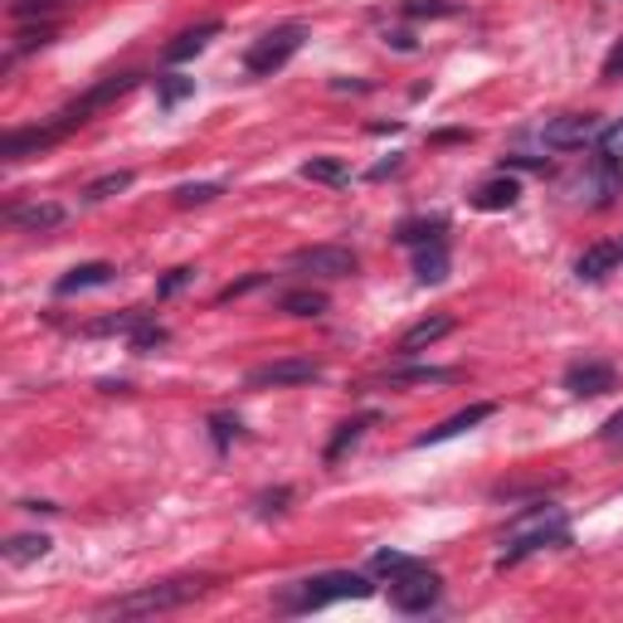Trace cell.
I'll return each mask as SVG.
<instances>
[{"label": "cell", "mask_w": 623, "mask_h": 623, "mask_svg": "<svg viewBox=\"0 0 623 623\" xmlns=\"http://www.w3.org/2000/svg\"><path fill=\"white\" fill-rule=\"evenodd\" d=\"M302 180H316V186H346L351 166L341 162V156H312V162H302Z\"/></svg>", "instance_id": "21"}, {"label": "cell", "mask_w": 623, "mask_h": 623, "mask_svg": "<svg viewBox=\"0 0 623 623\" xmlns=\"http://www.w3.org/2000/svg\"><path fill=\"white\" fill-rule=\"evenodd\" d=\"M604 79H609V83L623 79V44H614V54L604 59Z\"/></svg>", "instance_id": "37"}, {"label": "cell", "mask_w": 623, "mask_h": 623, "mask_svg": "<svg viewBox=\"0 0 623 623\" xmlns=\"http://www.w3.org/2000/svg\"><path fill=\"white\" fill-rule=\"evenodd\" d=\"M54 142H64V137H59L49 122H40V127H20V132H10V137L0 142V162H24V156H40Z\"/></svg>", "instance_id": "12"}, {"label": "cell", "mask_w": 623, "mask_h": 623, "mask_svg": "<svg viewBox=\"0 0 623 623\" xmlns=\"http://www.w3.org/2000/svg\"><path fill=\"white\" fill-rule=\"evenodd\" d=\"M142 316L146 312H122V316H103V322H93L89 326V336H132V332H137V322H142Z\"/></svg>", "instance_id": "30"}, {"label": "cell", "mask_w": 623, "mask_h": 623, "mask_svg": "<svg viewBox=\"0 0 623 623\" xmlns=\"http://www.w3.org/2000/svg\"><path fill=\"white\" fill-rule=\"evenodd\" d=\"M619 385V371L600 356H584V361H570L565 365V390L580 399H594V395H609Z\"/></svg>", "instance_id": "10"}, {"label": "cell", "mask_w": 623, "mask_h": 623, "mask_svg": "<svg viewBox=\"0 0 623 623\" xmlns=\"http://www.w3.org/2000/svg\"><path fill=\"white\" fill-rule=\"evenodd\" d=\"M215 195H219L215 180H200V186H180L176 190V205H180V210H190V205H210Z\"/></svg>", "instance_id": "33"}, {"label": "cell", "mask_w": 623, "mask_h": 623, "mask_svg": "<svg viewBox=\"0 0 623 623\" xmlns=\"http://www.w3.org/2000/svg\"><path fill=\"white\" fill-rule=\"evenodd\" d=\"M166 341H170V332H166V326H162V322H152V316H142V322H137V332L127 336V346L137 351V356H152V351H162Z\"/></svg>", "instance_id": "26"}, {"label": "cell", "mask_w": 623, "mask_h": 623, "mask_svg": "<svg viewBox=\"0 0 623 623\" xmlns=\"http://www.w3.org/2000/svg\"><path fill=\"white\" fill-rule=\"evenodd\" d=\"M390 385H448L454 371H438V365H414V371H390Z\"/></svg>", "instance_id": "27"}, {"label": "cell", "mask_w": 623, "mask_h": 623, "mask_svg": "<svg viewBox=\"0 0 623 623\" xmlns=\"http://www.w3.org/2000/svg\"><path fill=\"white\" fill-rule=\"evenodd\" d=\"M49 536H10L6 541V560L10 565H30V560H44L49 555Z\"/></svg>", "instance_id": "24"}, {"label": "cell", "mask_w": 623, "mask_h": 623, "mask_svg": "<svg viewBox=\"0 0 623 623\" xmlns=\"http://www.w3.org/2000/svg\"><path fill=\"white\" fill-rule=\"evenodd\" d=\"M438 594H444V580H438V570H429L424 560H414L409 570H399V575L390 580V604H395L399 614H429L438 604Z\"/></svg>", "instance_id": "6"}, {"label": "cell", "mask_w": 623, "mask_h": 623, "mask_svg": "<svg viewBox=\"0 0 623 623\" xmlns=\"http://www.w3.org/2000/svg\"><path fill=\"white\" fill-rule=\"evenodd\" d=\"M395 170H399V162H395V156H390V162L371 166V180H385V176H395Z\"/></svg>", "instance_id": "39"}, {"label": "cell", "mask_w": 623, "mask_h": 623, "mask_svg": "<svg viewBox=\"0 0 623 623\" xmlns=\"http://www.w3.org/2000/svg\"><path fill=\"white\" fill-rule=\"evenodd\" d=\"M594 146H600V162H604V166H623V117L609 122V127H600Z\"/></svg>", "instance_id": "28"}, {"label": "cell", "mask_w": 623, "mask_h": 623, "mask_svg": "<svg viewBox=\"0 0 623 623\" xmlns=\"http://www.w3.org/2000/svg\"><path fill=\"white\" fill-rule=\"evenodd\" d=\"M210 590L205 575H186V580H162V584H142L132 594H117V600L97 604V619H142V614H166V609H180L190 600Z\"/></svg>", "instance_id": "3"}, {"label": "cell", "mask_w": 623, "mask_h": 623, "mask_svg": "<svg viewBox=\"0 0 623 623\" xmlns=\"http://www.w3.org/2000/svg\"><path fill=\"white\" fill-rule=\"evenodd\" d=\"M127 186H132V170H107V176H97L83 195H89V200H107V195H122Z\"/></svg>", "instance_id": "31"}, {"label": "cell", "mask_w": 623, "mask_h": 623, "mask_svg": "<svg viewBox=\"0 0 623 623\" xmlns=\"http://www.w3.org/2000/svg\"><path fill=\"white\" fill-rule=\"evenodd\" d=\"M458 0H405V15L409 20H448V15H458Z\"/></svg>", "instance_id": "29"}, {"label": "cell", "mask_w": 623, "mask_h": 623, "mask_svg": "<svg viewBox=\"0 0 623 623\" xmlns=\"http://www.w3.org/2000/svg\"><path fill=\"white\" fill-rule=\"evenodd\" d=\"M219 30L225 24L219 20H210V24H195V30H186V34H176V40L166 44V64H186V59H195L210 40H219Z\"/></svg>", "instance_id": "18"}, {"label": "cell", "mask_w": 623, "mask_h": 623, "mask_svg": "<svg viewBox=\"0 0 623 623\" xmlns=\"http://www.w3.org/2000/svg\"><path fill=\"white\" fill-rule=\"evenodd\" d=\"M322 375L326 371L316 361H308V356H283V361L253 365V371L243 375V385L249 390H283V385H316Z\"/></svg>", "instance_id": "7"}, {"label": "cell", "mask_w": 623, "mask_h": 623, "mask_svg": "<svg viewBox=\"0 0 623 623\" xmlns=\"http://www.w3.org/2000/svg\"><path fill=\"white\" fill-rule=\"evenodd\" d=\"M375 584L356 575V570H322V575H308V580H292L273 594V609L278 614H316L326 604H341V600H371Z\"/></svg>", "instance_id": "1"}, {"label": "cell", "mask_w": 623, "mask_h": 623, "mask_svg": "<svg viewBox=\"0 0 623 623\" xmlns=\"http://www.w3.org/2000/svg\"><path fill=\"white\" fill-rule=\"evenodd\" d=\"M414 278H419V283H444V278H448L444 239H438V243H419V249H414Z\"/></svg>", "instance_id": "19"}, {"label": "cell", "mask_w": 623, "mask_h": 623, "mask_svg": "<svg viewBox=\"0 0 623 623\" xmlns=\"http://www.w3.org/2000/svg\"><path fill=\"white\" fill-rule=\"evenodd\" d=\"M546 546H570V521H565V511L551 507V502L521 511V517H511L507 541H502V555H497V570L521 565L527 555L546 551Z\"/></svg>", "instance_id": "2"}, {"label": "cell", "mask_w": 623, "mask_h": 623, "mask_svg": "<svg viewBox=\"0 0 623 623\" xmlns=\"http://www.w3.org/2000/svg\"><path fill=\"white\" fill-rule=\"evenodd\" d=\"M604 122L594 113H565V117H551L541 127V142L551 146V152H575V146H590L594 137H600Z\"/></svg>", "instance_id": "9"}, {"label": "cell", "mask_w": 623, "mask_h": 623, "mask_svg": "<svg viewBox=\"0 0 623 623\" xmlns=\"http://www.w3.org/2000/svg\"><path fill=\"white\" fill-rule=\"evenodd\" d=\"M454 316L448 312H434V316H424V322H414L405 336H399V356H419L424 346H434V341H444L448 332H454Z\"/></svg>", "instance_id": "16"}, {"label": "cell", "mask_w": 623, "mask_h": 623, "mask_svg": "<svg viewBox=\"0 0 623 623\" xmlns=\"http://www.w3.org/2000/svg\"><path fill=\"white\" fill-rule=\"evenodd\" d=\"M375 419H381V414H361V419H346V424H341V429H336V438H332V444H326V463H341V458H346L351 448H356L361 438H365V429H371Z\"/></svg>", "instance_id": "20"}, {"label": "cell", "mask_w": 623, "mask_h": 623, "mask_svg": "<svg viewBox=\"0 0 623 623\" xmlns=\"http://www.w3.org/2000/svg\"><path fill=\"white\" fill-rule=\"evenodd\" d=\"M190 93H195V79H180V73H166V79H156V107H162V113L180 107Z\"/></svg>", "instance_id": "25"}, {"label": "cell", "mask_w": 623, "mask_h": 623, "mask_svg": "<svg viewBox=\"0 0 623 623\" xmlns=\"http://www.w3.org/2000/svg\"><path fill=\"white\" fill-rule=\"evenodd\" d=\"M497 414V405H487V399H478V405H468V409H458V414H448L438 429L429 434H419L414 438V448H434V444H448V438H458V434H468V429H478V424H487Z\"/></svg>", "instance_id": "11"}, {"label": "cell", "mask_w": 623, "mask_h": 623, "mask_svg": "<svg viewBox=\"0 0 623 623\" xmlns=\"http://www.w3.org/2000/svg\"><path fill=\"white\" fill-rule=\"evenodd\" d=\"M6 219L15 229H30V235H49V229H59L69 219L64 205H54V200H34V205H10Z\"/></svg>", "instance_id": "13"}, {"label": "cell", "mask_w": 623, "mask_h": 623, "mask_svg": "<svg viewBox=\"0 0 623 623\" xmlns=\"http://www.w3.org/2000/svg\"><path fill=\"white\" fill-rule=\"evenodd\" d=\"M142 83V73H113V79H103V83H93L83 97H73V103H64L54 117H49V127L59 132V137H69L73 127H83L93 113H103L107 103H117V97H127L132 89Z\"/></svg>", "instance_id": "4"}, {"label": "cell", "mask_w": 623, "mask_h": 623, "mask_svg": "<svg viewBox=\"0 0 623 623\" xmlns=\"http://www.w3.org/2000/svg\"><path fill=\"white\" fill-rule=\"evenodd\" d=\"M623 263V243H594L575 259V278L580 283H604L609 273Z\"/></svg>", "instance_id": "15"}, {"label": "cell", "mask_w": 623, "mask_h": 623, "mask_svg": "<svg viewBox=\"0 0 623 623\" xmlns=\"http://www.w3.org/2000/svg\"><path fill=\"white\" fill-rule=\"evenodd\" d=\"M298 273H312V278H351L361 268V259L351 249H341V243H308V249H298L288 259Z\"/></svg>", "instance_id": "8"}, {"label": "cell", "mask_w": 623, "mask_h": 623, "mask_svg": "<svg viewBox=\"0 0 623 623\" xmlns=\"http://www.w3.org/2000/svg\"><path fill=\"white\" fill-rule=\"evenodd\" d=\"M190 278H195V268H176V273H166L162 288H156V298H176V292L190 283Z\"/></svg>", "instance_id": "35"}, {"label": "cell", "mask_w": 623, "mask_h": 623, "mask_svg": "<svg viewBox=\"0 0 623 623\" xmlns=\"http://www.w3.org/2000/svg\"><path fill=\"white\" fill-rule=\"evenodd\" d=\"M308 44V24H278V30L259 34V40L249 44V54H243V69L253 73V79H273L278 69H288V59L298 54V49Z\"/></svg>", "instance_id": "5"}, {"label": "cell", "mask_w": 623, "mask_h": 623, "mask_svg": "<svg viewBox=\"0 0 623 623\" xmlns=\"http://www.w3.org/2000/svg\"><path fill=\"white\" fill-rule=\"evenodd\" d=\"M468 200H473V210H482V215H497V210H511V205H517V200H521V180H517V176H507V170H502V176H492V180H482V186H478V190H473V195H468Z\"/></svg>", "instance_id": "14"}, {"label": "cell", "mask_w": 623, "mask_h": 623, "mask_svg": "<svg viewBox=\"0 0 623 623\" xmlns=\"http://www.w3.org/2000/svg\"><path fill=\"white\" fill-rule=\"evenodd\" d=\"M210 429H215V448H229V444L239 438V419H229V414H215Z\"/></svg>", "instance_id": "34"}, {"label": "cell", "mask_w": 623, "mask_h": 623, "mask_svg": "<svg viewBox=\"0 0 623 623\" xmlns=\"http://www.w3.org/2000/svg\"><path fill=\"white\" fill-rule=\"evenodd\" d=\"M600 438H604L609 448H614V454H623V409H619V414H609L604 429H600Z\"/></svg>", "instance_id": "36"}, {"label": "cell", "mask_w": 623, "mask_h": 623, "mask_svg": "<svg viewBox=\"0 0 623 623\" xmlns=\"http://www.w3.org/2000/svg\"><path fill=\"white\" fill-rule=\"evenodd\" d=\"M414 565V555H405V551H375L371 555V570L375 575H385V580H395L399 570H409Z\"/></svg>", "instance_id": "32"}, {"label": "cell", "mask_w": 623, "mask_h": 623, "mask_svg": "<svg viewBox=\"0 0 623 623\" xmlns=\"http://www.w3.org/2000/svg\"><path fill=\"white\" fill-rule=\"evenodd\" d=\"M113 273H117L113 263H79V268H69V273L59 278V283H54V292H59V298H73V292L107 288V283H113Z\"/></svg>", "instance_id": "17"}, {"label": "cell", "mask_w": 623, "mask_h": 623, "mask_svg": "<svg viewBox=\"0 0 623 623\" xmlns=\"http://www.w3.org/2000/svg\"><path fill=\"white\" fill-rule=\"evenodd\" d=\"M278 312H288V316H322L326 312V292H316V288H292L278 298Z\"/></svg>", "instance_id": "22"}, {"label": "cell", "mask_w": 623, "mask_h": 623, "mask_svg": "<svg viewBox=\"0 0 623 623\" xmlns=\"http://www.w3.org/2000/svg\"><path fill=\"white\" fill-rule=\"evenodd\" d=\"M288 497H292V492H273V497H263V502H259V511H263V517H268V511H283V502H288Z\"/></svg>", "instance_id": "38"}, {"label": "cell", "mask_w": 623, "mask_h": 623, "mask_svg": "<svg viewBox=\"0 0 623 623\" xmlns=\"http://www.w3.org/2000/svg\"><path fill=\"white\" fill-rule=\"evenodd\" d=\"M444 229H448V219H405V225H399V243H409V249H419V243H438L444 239Z\"/></svg>", "instance_id": "23"}]
</instances>
